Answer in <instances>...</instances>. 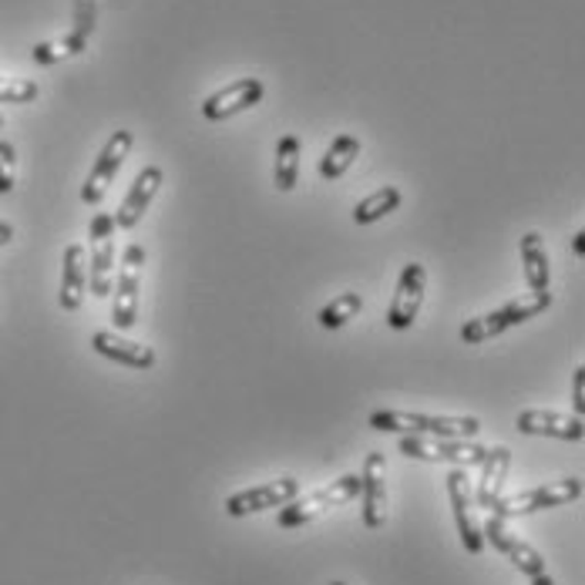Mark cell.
<instances>
[{
    "instance_id": "obj_23",
    "label": "cell",
    "mask_w": 585,
    "mask_h": 585,
    "mask_svg": "<svg viewBox=\"0 0 585 585\" xmlns=\"http://www.w3.org/2000/svg\"><path fill=\"white\" fill-rule=\"evenodd\" d=\"M296 175H300V139L296 136H283L280 145H277V188L280 192H290L296 188Z\"/></svg>"
},
{
    "instance_id": "obj_14",
    "label": "cell",
    "mask_w": 585,
    "mask_h": 585,
    "mask_svg": "<svg viewBox=\"0 0 585 585\" xmlns=\"http://www.w3.org/2000/svg\"><path fill=\"white\" fill-rule=\"evenodd\" d=\"M263 82L259 78H242V82H232V85H226V88H219L216 95H209L206 101H203V118H209V121H226V118H232V115H242V111H249L252 105H259L263 101Z\"/></svg>"
},
{
    "instance_id": "obj_17",
    "label": "cell",
    "mask_w": 585,
    "mask_h": 585,
    "mask_svg": "<svg viewBox=\"0 0 585 585\" xmlns=\"http://www.w3.org/2000/svg\"><path fill=\"white\" fill-rule=\"evenodd\" d=\"M514 427L522 434H542V437H559V441H582L585 434L582 418H568L555 411H522L514 418Z\"/></svg>"
},
{
    "instance_id": "obj_7",
    "label": "cell",
    "mask_w": 585,
    "mask_h": 585,
    "mask_svg": "<svg viewBox=\"0 0 585 585\" xmlns=\"http://www.w3.org/2000/svg\"><path fill=\"white\" fill-rule=\"evenodd\" d=\"M132 145H136V136L124 132V128L108 139V145L101 149V155H98L95 165H91V175H88L85 185H82V199H85L88 206H98V203L105 199L108 185L118 178V172H121L128 152H132Z\"/></svg>"
},
{
    "instance_id": "obj_13",
    "label": "cell",
    "mask_w": 585,
    "mask_h": 585,
    "mask_svg": "<svg viewBox=\"0 0 585 585\" xmlns=\"http://www.w3.org/2000/svg\"><path fill=\"white\" fill-rule=\"evenodd\" d=\"M162 169L159 165H145L139 175H136V182H132V188H128V195H124V203L118 206V213L111 216L115 219V229H136L139 223H142V216L149 213V206H152V199L159 195V188H162Z\"/></svg>"
},
{
    "instance_id": "obj_26",
    "label": "cell",
    "mask_w": 585,
    "mask_h": 585,
    "mask_svg": "<svg viewBox=\"0 0 585 585\" xmlns=\"http://www.w3.org/2000/svg\"><path fill=\"white\" fill-rule=\"evenodd\" d=\"M31 57H34L37 64H57V61H64V57H72V51H68V41H64V37H57V41H44V44H34Z\"/></svg>"
},
{
    "instance_id": "obj_4",
    "label": "cell",
    "mask_w": 585,
    "mask_h": 585,
    "mask_svg": "<svg viewBox=\"0 0 585 585\" xmlns=\"http://www.w3.org/2000/svg\"><path fill=\"white\" fill-rule=\"evenodd\" d=\"M582 498V478H562L552 485H539L529 491H518L511 498H498V505L491 508L498 518H518V514H532V511H545V508H562L568 501Z\"/></svg>"
},
{
    "instance_id": "obj_28",
    "label": "cell",
    "mask_w": 585,
    "mask_h": 585,
    "mask_svg": "<svg viewBox=\"0 0 585 585\" xmlns=\"http://www.w3.org/2000/svg\"><path fill=\"white\" fill-rule=\"evenodd\" d=\"M582 380H585V367H575V380H572V408H575V418L585 411V401H582Z\"/></svg>"
},
{
    "instance_id": "obj_10",
    "label": "cell",
    "mask_w": 585,
    "mask_h": 585,
    "mask_svg": "<svg viewBox=\"0 0 585 585\" xmlns=\"http://www.w3.org/2000/svg\"><path fill=\"white\" fill-rule=\"evenodd\" d=\"M115 219L108 213H98L91 219L88 239H91V293L95 296H108L115 286Z\"/></svg>"
},
{
    "instance_id": "obj_18",
    "label": "cell",
    "mask_w": 585,
    "mask_h": 585,
    "mask_svg": "<svg viewBox=\"0 0 585 585\" xmlns=\"http://www.w3.org/2000/svg\"><path fill=\"white\" fill-rule=\"evenodd\" d=\"M85 286H88V267H85V246H68L64 249V267H61V293L57 303L61 310H82L85 303Z\"/></svg>"
},
{
    "instance_id": "obj_30",
    "label": "cell",
    "mask_w": 585,
    "mask_h": 585,
    "mask_svg": "<svg viewBox=\"0 0 585 585\" xmlns=\"http://www.w3.org/2000/svg\"><path fill=\"white\" fill-rule=\"evenodd\" d=\"M572 249H575L578 256L585 252V232H575V236H572Z\"/></svg>"
},
{
    "instance_id": "obj_9",
    "label": "cell",
    "mask_w": 585,
    "mask_h": 585,
    "mask_svg": "<svg viewBox=\"0 0 585 585\" xmlns=\"http://www.w3.org/2000/svg\"><path fill=\"white\" fill-rule=\"evenodd\" d=\"M424 286H427L424 267L421 263H408L401 270L394 300H390V306H387V327L390 331H411L414 327V319L421 313V303H424Z\"/></svg>"
},
{
    "instance_id": "obj_33",
    "label": "cell",
    "mask_w": 585,
    "mask_h": 585,
    "mask_svg": "<svg viewBox=\"0 0 585 585\" xmlns=\"http://www.w3.org/2000/svg\"><path fill=\"white\" fill-rule=\"evenodd\" d=\"M0 128H4V118H0Z\"/></svg>"
},
{
    "instance_id": "obj_32",
    "label": "cell",
    "mask_w": 585,
    "mask_h": 585,
    "mask_svg": "<svg viewBox=\"0 0 585 585\" xmlns=\"http://www.w3.org/2000/svg\"><path fill=\"white\" fill-rule=\"evenodd\" d=\"M331 585H344V582H331Z\"/></svg>"
},
{
    "instance_id": "obj_22",
    "label": "cell",
    "mask_w": 585,
    "mask_h": 585,
    "mask_svg": "<svg viewBox=\"0 0 585 585\" xmlns=\"http://www.w3.org/2000/svg\"><path fill=\"white\" fill-rule=\"evenodd\" d=\"M401 188H394V185H383V188H377V192H370L367 199H360L357 203V209H354V223L357 226H370V223H380L387 213H394L398 206H401Z\"/></svg>"
},
{
    "instance_id": "obj_8",
    "label": "cell",
    "mask_w": 585,
    "mask_h": 585,
    "mask_svg": "<svg viewBox=\"0 0 585 585\" xmlns=\"http://www.w3.org/2000/svg\"><path fill=\"white\" fill-rule=\"evenodd\" d=\"M468 481L472 478L462 468L447 472V498H451V508H454V522H458V535H462L465 552L481 555L485 552V535H481V526L475 518V495H472Z\"/></svg>"
},
{
    "instance_id": "obj_1",
    "label": "cell",
    "mask_w": 585,
    "mask_h": 585,
    "mask_svg": "<svg viewBox=\"0 0 585 585\" xmlns=\"http://www.w3.org/2000/svg\"><path fill=\"white\" fill-rule=\"evenodd\" d=\"M367 424L383 434H424V437H458V441H472L481 431L478 418H437V414H408V411H373Z\"/></svg>"
},
{
    "instance_id": "obj_31",
    "label": "cell",
    "mask_w": 585,
    "mask_h": 585,
    "mask_svg": "<svg viewBox=\"0 0 585 585\" xmlns=\"http://www.w3.org/2000/svg\"><path fill=\"white\" fill-rule=\"evenodd\" d=\"M529 585H555V582H552V575H545V572H542V575H535Z\"/></svg>"
},
{
    "instance_id": "obj_19",
    "label": "cell",
    "mask_w": 585,
    "mask_h": 585,
    "mask_svg": "<svg viewBox=\"0 0 585 585\" xmlns=\"http://www.w3.org/2000/svg\"><path fill=\"white\" fill-rule=\"evenodd\" d=\"M511 465V451L508 447H488L485 462H481V481H478V501L481 508H495L501 498V485Z\"/></svg>"
},
{
    "instance_id": "obj_21",
    "label": "cell",
    "mask_w": 585,
    "mask_h": 585,
    "mask_svg": "<svg viewBox=\"0 0 585 585\" xmlns=\"http://www.w3.org/2000/svg\"><path fill=\"white\" fill-rule=\"evenodd\" d=\"M357 155H360V139H354V136H337L334 145L323 152V159H319V175L327 178V182L347 175L350 165L357 162Z\"/></svg>"
},
{
    "instance_id": "obj_12",
    "label": "cell",
    "mask_w": 585,
    "mask_h": 585,
    "mask_svg": "<svg viewBox=\"0 0 585 585\" xmlns=\"http://www.w3.org/2000/svg\"><path fill=\"white\" fill-rule=\"evenodd\" d=\"M360 501H364V526L380 529L387 522V462L380 451H370L364 462Z\"/></svg>"
},
{
    "instance_id": "obj_3",
    "label": "cell",
    "mask_w": 585,
    "mask_h": 585,
    "mask_svg": "<svg viewBox=\"0 0 585 585\" xmlns=\"http://www.w3.org/2000/svg\"><path fill=\"white\" fill-rule=\"evenodd\" d=\"M360 495V475H344L340 481L313 491L310 498H293L290 505L280 508V529H300L306 522H316L319 514H327L331 508H340Z\"/></svg>"
},
{
    "instance_id": "obj_11",
    "label": "cell",
    "mask_w": 585,
    "mask_h": 585,
    "mask_svg": "<svg viewBox=\"0 0 585 585\" xmlns=\"http://www.w3.org/2000/svg\"><path fill=\"white\" fill-rule=\"evenodd\" d=\"M481 535H485V542H491L518 572H526L529 578H535V575L545 572V559H542L529 542H522L518 535H511L508 526H505V518H498L495 511H491L488 522L481 526Z\"/></svg>"
},
{
    "instance_id": "obj_27",
    "label": "cell",
    "mask_w": 585,
    "mask_h": 585,
    "mask_svg": "<svg viewBox=\"0 0 585 585\" xmlns=\"http://www.w3.org/2000/svg\"><path fill=\"white\" fill-rule=\"evenodd\" d=\"M14 169H18V155L11 142H0V195H8L14 188Z\"/></svg>"
},
{
    "instance_id": "obj_6",
    "label": "cell",
    "mask_w": 585,
    "mask_h": 585,
    "mask_svg": "<svg viewBox=\"0 0 585 585\" xmlns=\"http://www.w3.org/2000/svg\"><path fill=\"white\" fill-rule=\"evenodd\" d=\"M142 267H145V249L139 242H132L121 256V273L115 290V306H111V319L118 331H132L136 316H139V283H142Z\"/></svg>"
},
{
    "instance_id": "obj_16",
    "label": "cell",
    "mask_w": 585,
    "mask_h": 585,
    "mask_svg": "<svg viewBox=\"0 0 585 585\" xmlns=\"http://www.w3.org/2000/svg\"><path fill=\"white\" fill-rule=\"evenodd\" d=\"M91 347L115 360V364H124V367H136V370H152L155 367V350L145 347V344H136V340H128L121 337L118 331H98L91 337Z\"/></svg>"
},
{
    "instance_id": "obj_5",
    "label": "cell",
    "mask_w": 585,
    "mask_h": 585,
    "mask_svg": "<svg viewBox=\"0 0 585 585\" xmlns=\"http://www.w3.org/2000/svg\"><path fill=\"white\" fill-rule=\"evenodd\" d=\"M485 451L475 441H458V437H424V434H408L401 437V454L418 462H447V465H465L475 468L485 462Z\"/></svg>"
},
{
    "instance_id": "obj_29",
    "label": "cell",
    "mask_w": 585,
    "mask_h": 585,
    "mask_svg": "<svg viewBox=\"0 0 585 585\" xmlns=\"http://www.w3.org/2000/svg\"><path fill=\"white\" fill-rule=\"evenodd\" d=\"M14 239V226L11 223H0V246H8Z\"/></svg>"
},
{
    "instance_id": "obj_2",
    "label": "cell",
    "mask_w": 585,
    "mask_h": 585,
    "mask_svg": "<svg viewBox=\"0 0 585 585\" xmlns=\"http://www.w3.org/2000/svg\"><path fill=\"white\" fill-rule=\"evenodd\" d=\"M549 306H552V293H522V296H514L511 303H505L501 310H491V313H485L478 319H468L465 327H462V340L468 347L495 340L505 331L518 327V323H526V319L545 313Z\"/></svg>"
},
{
    "instance_id": "obj_15",
    "label": "cell",
    "mask_w": 585,
    "mask_h": 585,
    "mask_svg": "<svg viewBox=\"0 0 585 585\" xmlns=\"http://www.w3.org/2000/svg\"><path fill=\"white\" fill-rule=\"evenodd\" d=\"M300 495V481L296 478H280L270 485H259L249 491H239L226 501V514L242 518V514H256V511H267V508H283Z\"/></svg>"
},
{
    "instance_id": "obj_20",
    "label": "cell",
    "mask_w": 585,
    "mask_h": 585,
    "mask_svg": "<svg viewBox=\"0 0 585 585\" xmlns=\"http://www.w3.org/2000/svg\"><path fill=\"white\" fill-rule=\"evenodd\" d=\"M522 267H526V280L532 293H549V252L539 232L522 236Z\"/></svg>"
},
{
    "instance_id": "obj_25",
    "label": "cell",
    "mask_w": 585,
    "mask_h": 585,
    "mask_svg": "<svg viewBox=\"0 0 585 585\" xmlns=\"http://www.w3.org/2000/svg\"><path fill=\"white\" fill-rule=\"evenodd\" d=\"M37 98V82L31 78H0V105H28Z\"/></svg>"
},
{
    "instance_id": "obj_24",
    "label": "cell",
    "mask_w": 585,
    "mask_h": 585,
    "mask_svg": "<svg viewBox=\"0 0 585 585\" xmlns=\"http://www.w3.org/2000/svg\"><path fill=\"white\" fill-rule=\"evenodd\" d=\"M360 310H364V296L360 293H340V296H334V303L323 306L319 327L323 331H337V327H344L347 319H354Z\"/></svg>"
}]
</instances>
